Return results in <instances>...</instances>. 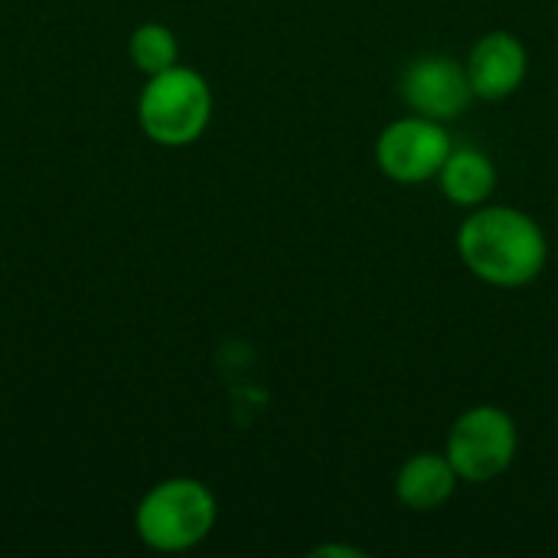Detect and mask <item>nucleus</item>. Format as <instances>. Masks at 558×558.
Returning a JSON list of instances; mask_svg holds the SVG:
<instances>
[{"mask_svg": "<svg viewBox=\"0 0 558 558\" xmlns=\"http://www.w3.org/2000/svg\"><path fill=\"white\" fill-rule=\"evenodd\" d=\"M128 56H131L134 69L144 72V75L167 72L170 65L180 62L177 33L170 26H163V23H141L128 39Z\"/></svg>", "mask_w": 558, "mask_h": 558, "instance_id": "obj_10", "label": "nucleus"}, {"mask_svg": "<svg viewBox=\"0 0 558 558\" xmlns=\"http://www.w3.org/2000/svg\"><path fill=\"white\" fill-rule=\"evenodd\" d=\"M399 98L405 101L412 114L448 124L471 108L474 88H471L464 62L445 52H425V56H415L402 69Z\"/></svg>", "mask_w": 558, "mask_h": 558, "instance_id": "obj_6", "label": "nucleus"}, {"mask_svg": "<svg viewBox=\"0 0 558 558\" xmlns=\"http://www.w3.org/2000/svg\"><path fill=\"white\" fill-rule=\"evenodd\" d=\"M520 451V432L507 409L471 405L464 409L445 438V454L464 484H490L510 471Z\"/></svg>", "mask_w": 558, "mask_h": 558, "instance_id": "obj_4", "label": "nucleus"}, {"mask_svg": "<svg viewBox=\"0 0 558 558\" xmlns=\"http://www.w3.org/2000/svg\"><path fill=\"white\" fill-rule=\"evenodd\" d=\"M454 141L445 121L405 114L389 121L376 137V167L402 186H418L438 177Z\"/></svg>", "mask_w": 558, "mask_h": 558, "instance_id": "obj_5", "label": "nucleus"}, {"mask_svg": "<svg viewBox=\"0 0 558 558\" xmlns=\"http://www.w3.org/2000/svg\"><path fill=\"white\" fill-rule=\"evenodd\" d=\"M216 520L219 504L196 477H167L154 484L134 510L137 539L154 553L196 549L213 533Z\"/></svg>", "mask_w": 558, "mask_h": 558, "instance_id": "obj_2", "label": "nucleus"}, {"mask_svg": "<svg viewBox=\"0 0 558 558\" xmlns=\"http://www.w3.org/2000/svg\"><path fill=\"white\" fill-rule=\"evenodd\" d=\"M213 121V88L190 65L147 75L137 95V124L157 147H190Z\"/></svg>", "mask_w": 558, "mask_h": 558, "instance_id": "obj_3", "label": "nucleus"}, {"mask_svg": "<svg viewBox=\"0 0 558 558\" xmlns=\"http://www.w3.org/2000/svg\"><path fill=\"white\" fill-rule=\"evenodd\" d=\"M435 180L448 203L461 209H477L490 203L497 190V163L477 147H454Z\"/></svg>", "mask_w": 558, "mask_h": 558, "instance_id": "obj_9", "label": "nucleus"}, {"mask_svg": "<svg viewBox=\"0 0 558 558\" xmlns=\"http://www.w3.org/2000/svg\"><path fill=\"white\" fill-rule=\"evenodd\" d=\"M458 484L461 477L445 451H415L396 471V500L412 513H435L454 497Z\"/></svg>", "mask_w": 558, "mask_h": 558, "instance_id": "obj_8", "label": "nucleus"}, {"mask_svg": "<svg viewBox=\"0 0 558 558\" xmlns=\"http://www.w3.org/2000/svg\"><path fill=\"white\" fill-rule=\"evenodd\" d=\"M474 98L481 101H504L513 92H520V85L526 82L530 72V52L523 46V39L517 33L507 29H494L484 33L468 59H464Z\"/></svg>", "mask_w": 558, "mask_h": 558, "instance_id": "obj_7", "label": "nucleus"}, {"mask_svg": "<svg viewBox=\"0 0 558 558\" xmlns=\"http://www.w3.org/2000/svg\"><path fill=\"white\" fill-rule=\"evenodd\" d=\"M458 255L464 268L490 288H526L533 284L546 262L549 242L543 226L517 206H477L458 226Z\"/></svg>", "mask_w": 558, "mask_h": 558, "instance_id": "obj_1", "label": "nucleus"}]
</instances>
